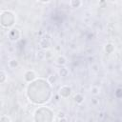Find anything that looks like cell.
I'll list each match as a JSON object with an SVG mask.
<instances>
[{"mask_svg":"<svg viewBox=\"0 0 122 122\" xmlns=\"http://www.w3.org/2000/svg\"><path fill=\"white\" fill-rule=\"evenodd\" d=\"M19 37H20V31H19V30H17V29H12V30H10V32H9V38H10V40L15 41V40H17Z\"/></svg>","mask_w":122,"mask_h":122,"instance_id":"obj_2","label":"cell"},{"mask_svg":"<svg viewBox=\"0 0 122 122\" xmlns=\"http://www.w3.org/2000/svg\"><path fill=\"white\" fill-rule=\"evenodd\" d=\"M0 122H11V120L8 115H2L0 118Z\"/></svg>","mask_w":122,"mask_h":122,"instance_id":"obj_9","label":"cell"},{"mask_svg":"<svg viewBox=\"0 0 122 122\" xmlns=\"http://www.w3.org/2000/svg\"><path fill=\"white\" fill-rule=\"evenodd\" d=\"M74 101H75L76 103H78V104L82 103V102L84 101V97H83V95L80 94V93H77V94L74 96Z\"/></svg>","mask_w":122,"mask_h":122,"instance_id":"obj_4","label":"cell"},{"mask_svg":"<svg viewBox=\"0 0 122 122\" xmlns=\"http://www.w3.org/2000/svg\"><path fill=\"white\" fill-rule=\"evenodd\" d=\"M71 92V89L69 87V86H63L60 90H59V94L60 96L64 97V98H67L68 96H70Z\"/></svg>","mask_w":122,"mask_h":122,"instance_id":"obj_1","label":"cell"},{"mask_svg":"<svg viewBox=\"0 0 122 122\" xmlns=\"http://www.w3.org/2000/svg\"><path fill=\"white\" fill-rule=\"evenodd\" d=\"M17 65H18V63H17V61L15 59H12V60H10L9 62V67L11 68V69H14L15 67H17Z\"/></svg>","mask_w":122,"mask_h":122,"instance_id":"obj_7","label":"cell"},{"mask_svg":"<svg viewBox=\"0 0 122 122\" xmlns=\"http://www.w3.org/2000/svg\"><path fill=\"white\" fill-rule=\"evenodd\" d=\"M24 78H25L26 81H28V82H31L32 80H34V79L36 78V74H35V72H34L32 70H30V71H27L25 72Z\"/></svg>","mask_w":122,"mask_h":122,"instance_id":"obj_3","label":"cell"},{"mask_svg":"<svg viewBox=\"0 0 122 122\" xmlns=\"http://www.w3.org/2000/svg\"><path fill=\"white\" fill-rule=\"evenodd\" d=\"M59 122H67V119L64 117V118H61L60 120H59Z\"/></svg>","mask_w":122,"mask_h":122,"instance_id":"obj_12","label":"cell"},{"mask_svg":"<svg viewBox=\"0 0 122 122\" xmlns=\"http://www.w3.org/2000/svg\"><path fill=\"white\" fill-rule=\"evenodd\" d=\"M56 61H57V64H58V65H61V66H63V65H65V64L67 63V59H66L64 56H62V55L59 56Z\"/></svg>","mask_w":122,"mask_h":122,"instance_id":"obj_5","label":"cell"},{"mask_svg":"<svg viewBox=\"0 0 122 122\" xmlns=\"http://www.w3.org/2000/svg\"><path fill=\"white\" fill-rule=\"evenodd\" d=\"M70 4H71V6L72 7V8H78V7H80L81 5H82V2L81 1H71L70 2Z\"/></svg>","mask_w":122,"mask_h":122,"instance_id":"obj_6","label":"cell"},{"mask_svg":"<svg viewBox=\"0 0 122 122\" xmlns=\"http://www.w3.org/2000/svg\"><path fill=\"white\" fill-rule=\"evenodd\" d=\"M64 71H68L66 70V68H63V69H61V70L59 71V74H60L62 77H65V76L67 75L66 73H68V72H65V73H64Z\"/></svg>","mask_w":122,"mask_h":122,"instance_id":"obj_11","label":"cell"},{"mask_svg":"<svg viewBox=\"0 0 122 122\" xmlns=\"http://www.w3.org/2000/svg\"><path fill=\"white\" fill-rule=\"evenodd\" d=\"M0 82L1 83H4L5 82V79H6V73H5V71L4 70H1V72H0Z\"/></svg>","mask_w":122,"mask_h":122,"instance_id":"obj_10","label":"cell"},{"mask_svg":"<svg viewBox=\"0 0 122 122\" xmlns=\"http://www.w3.org/2000/svg\"><path fill=\"white\" fill-rule=\"evenodd\" d=\"M91 92H92V94L96 95V94H98V93H99V88H98V87H96V86H93V87H92Z\"/></svg>","mask_w":122,"mask_h":122,"instance_id":"obj_8","label":"cell"}]
</instances>
